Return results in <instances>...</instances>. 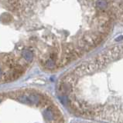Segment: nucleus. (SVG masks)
Wrapping results in <instances>:
<instances>
[{
  "mask_svg": "<svg viewBox=\"0 0 123 123\" xmlns=\"http://www.w3.org/2000/svg\"><path fill=\"white\" fill-rule=\"evenodd\" d=\"M25 25L20 0H0V84L21 78L36 58Z\"/></svg>",
  "mask_w": 123,
  "mask_h": 123,
  "instance_id": "obj_2",
  "label": "nucleus"
},
{
  "mask_svg": "<svg viewBox=\"0 0 123 123\" xmlns=\"http://www.w3.org/2000/svg\"><path fill=\"white\" fill-rule=\"evenodd\" d=\"M0 123H66V118L47 92L22 88L0 92Z\"/></svg>",
  "mask_w": 123,
  "mask_h": 123,
  "instance_id": "obj_3",
  "label": "nucleus"
},
{
  "mask_svg": "<svg viewBox=\"0 0 123 123\" xmlns=\"http://www.w3.org/2000/svg\"><path fill=\"white\" fill-rule=\"evenodd\" d=\"M57 92L77 117L123 123V44L77 65L60 79Z\"/></svg>",
  "mask_w": 123,
  "mask_h": 123,
  "instance_id": "obj_1",
  "label": "nucleus"
},
{
  "mask_svg": "<svg viewBox=\"0 0 123 123\" xmlns=\"http://www.w3.org/2000/svg\"><path fill=\"white\" fill-rule=\"evenodd\" d=\"M96 6L97 8L100 9H105L107 6V2L106 0H98V1L96 2Z\"/></svg>",
  "mask_w": 123,
  "mask_h": 123,
  "instance_id": "obj_4",
  "label": "nucleus"
},
{
  "mask_svg": "<svg viewBox=\"0 0 123 123\" xmlns=\"http://www.w3.org/2000/svg\"><path fill=\"white\" fill-rule=\"evenodd\" d=\"M80 123H91V122H80ZM100 123H102V122H100Z\"/></svg>",
  "mask_w": 123,
  "mask_h": 123,
  "instance_id": "obj_5",
  "label": "nucleus"
}]
</instances>
